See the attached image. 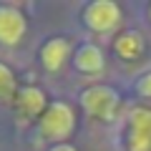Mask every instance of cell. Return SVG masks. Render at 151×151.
<instances>
[{"mask_svg": "<svg viewBox=\"0 0 151 151\" xmlns=\"http://www.w3.org/2000/svg\"><path fill=\"white\" fill-rule=\"evenodd\" d=\"M25 13L13 3H0V45H18L25 38Z\"/></svg>", "mask_w": 151, "mask_h": 151, "instance_id": "cell-5", "label": "cell"}, {"mask_svg": "<svg viewBox=\"0 0 151 151\" xmlns=\"http://www.w3.org/2000/svg\"><path fill=\"white\" fill-rule=\"evenodd\" d=\"M126 146H129V151H151V108L146 106L131 108Z\"/></svg>", "mask_w": 151, "mask_h": 151, "instance_id": "cell-4", "label": "cell"}, {"mask_svg": "<svg viewBox=\"0 0 151 151\" xmlns=\"http://www.w3.org/2000/svg\"><path fill=\"white\" fill-rule=\"evenodd\" d=\"M70 63L81 76H101L106 70V55L96 43H81L73 50Z\"/></svg>", "mask_w": 151, "mask_h": 151, "instance_id": "cell-7", "label": "cell"}, {"mask_svg": "<svg viewBox=\"0 0 151 151\" xmlns=\"http://www.w3.org/2000/svg\"><path fill=\"white\" fill-rule=\"evenodd\" d=\"M15 103H18V108H20V113L23 116H43L45 113V108L50 106L48 103V98H45V93H43V88H38V86H23L20 91H18V96H15Z\"/></svg>", "mask_w": 151, "mask_h": 151, "instance_id": "cell-8", "label": "cell"}, {"mask_svg": "<svg viewBox=\"0 0 151 151\" xmlns=\"http://www.w3.org/2000/svg\"><path fill=\"white\" fill-rule=\"evenodd\" d=\"M48 151H78V149H76V146H70V144H53Z\"/></svg>", "mask_w": 151, "mask_h": 151, "instance_id": "cell-12", "label": "cell"}, {"mask_svg": "<svg viewBox=\"0 0 151 151\" xmlns=\"http://www.w3.org/2000/svg\"><path fill=\"white\" fill-rule=\"evenodd\" d=\"M149 20H151V5H149Z\"/></svg>", "mask_w": 151, "mask_h": 151, "instance_id": "cell-13", "label": "cell"}, {"mask_svg": "<svg viewBox=\"0 0 151 151\" xmlns=\"http://www.w3.org/2000/svg\"><path fill=\"white\" fill-rule=\"evenodd\" d=\"M134 88H136V93H139L141 98H149V101H151V70L136 78V86Z\"/></svg>", "mask_w": 151, "mask_h": 151, "instance_id": "cell-11", "label": "cell"}, {"mask_svg": "<svg viewBox=\"0 0 151 151\" xmlns=\"http://www.w3.org/2000/svg\"><path fill=\"white\" fill-rule=\"evenodd\" d=\"M18 78L13 73V68L8 63L0 60V101H13L18 96Z\"/></svg>", "mask_w": 151, "mask_h": 151, "instance_id": "cell-10", "label": "cell"}, {"mask_svg": "<svg viewBox=\"0 0 151 151\" xmlns=\"http://www.w3.org/2000/svg\"><path fill=\"white\" fill-rule=\"evenodd\" d=\"M73 60V48H70L68 38L63 35H53L48 38L43 45H40V65H43L48 73H58L63 70V65Z\"/></svg>", "mask_w": 151, "mask_h": 151, "instance_id": "cell-6", "label": "cell"}, {"mask_svg": "<svg viewBox=\"0 0 151 151\" xmlns=\"http://www.w3.org/2000/svg\"><path fill=\"white\" fill-rule=\"evenodd\" d=\"M113 50L121 60H136L144 53V35L139 30H121L113 40Z\"/></svg>", "mask_w": 151, "mask_h": 151, "instance_id": "cell-9", "label": "cell"}, {"mask_svg": "<svg viewBox=\"0 0 151 151\" xmlns=\"http://www.w3.org/2000/svg\"><path fill=\"white\" fill-rule=\"evenodd\" d=\"M83 25L96 35H108V33L119 30L121 20H124V10L119 8V3L113 0H91L86 3L81 10Z\"/></svg>", "mask_w": 151, "mask_h": 151, "instance_id": "cell-3", "label": "cell"}, {"mask_svg": "<svg viewBox=\"0 0 151 151\" xmlns=\"http://www.w3.org/2000/svg\"><path fill=\"white\" fill-rule=\"evenodd\" d=\"M73 129H76V111L65 101H53L45 108V113L38 119V134L48 141H55V144H65Z\"/></svg>", "mask_w": 151, "mask_h": 151, "instance_id": "cell-1", "label": "cell"}, {"mask_svg": "<svg viewBox=\"0 0 151 151\" xmlns=\"http://www.w3.org/2000/svg\"><path fill=\"white\" fill-rule=\"evenodd\" d=\"M78 103L91 119L113 121L116 113H119V106H121V96L116 88L106 86V83H96V86H88L81 91Z\"/></svg>", "mask_w": 151, "mask_h": 151, "instance_id": "cell-2", "label": "cell"}]
</instances>
